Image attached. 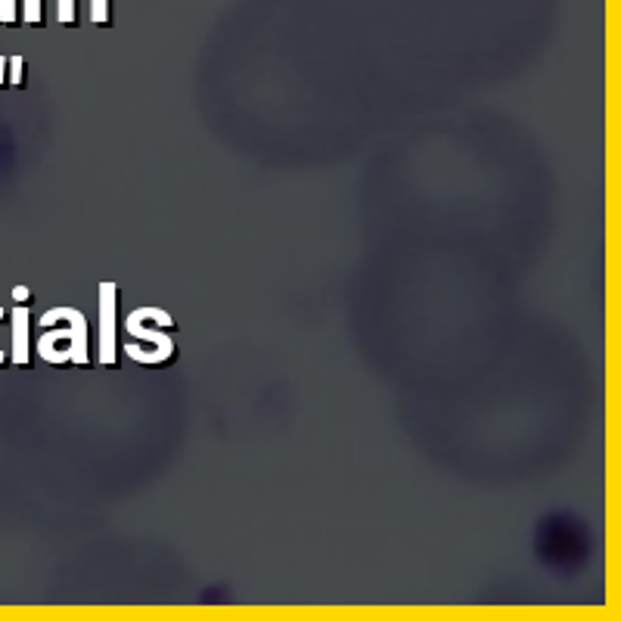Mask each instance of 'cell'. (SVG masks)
<instances>
[{
	"mask_svg": "<svg viewBox=\"0 0 621 621\" xmlns=\"http://www.w3.org/2000/svg\"><path fill=\"white\" fill-rule=\"evenodd\" d=\"M100 367L118 370V283H100Z\"/></svg>",
	"mask_w": 621,
	"mask_h": 621,
	"instance_id": "cell-1",
	"label": "cell"
},
{
	"mask_svg": "<svg viewBox=\"0 0 621 621\" xmlns=\"http://www.w3.org/2000/svg\"><path fill=\"white\" fill-rule=\"evenodd\" d=\"M125 330L137 339V342H150L153 351H156V358H159V367H168L177 361V345L174 339L168 336V330H150V327H143V320H137L134 314H128L125 320Z\"/></svg>",
	"mask_w": 621,
	"mask_h": 621,
	"instance_id": "cell-2",
	"label": "cell"
},
{
	"mask_svg": "<svg viewBox=\"0 0 621 621\" xmlns=\"http://www.w3.org/2000/svg\"><path fill=\"white\" fill-rule=\"evenodd\" d=\"M28 327H32V317H28L25 305H16L13 311V354L10 361L22 370H32V348H28Z\"/></svg>",
	"mask_w": 621,
	"mask_h": 621,
	"instance_id": "cell-3",
	"label": "cell"
},
{
	"mask_svg": "<svg viewBox=\"0 0 621 621\" xmlns=\"http://www.w3.org/2000/svg\"><path fill=\"white\" fill-rule=\"evenodd\" d=\"M134 314H137L140 320H150V323H156L159 330H177L174 317H171L165 308H153V305H146V308H137Z\"/></svg>",
	"mask_w": 621,
	"mask_h": 621,
	"instance_id": "cell-4",
	"label": "cell"
},
{
	"mask_svg": "<svg viewBox=\"0 0 621 621\" xmlns=\"http://www.w3.org/2000/svg\"><path fill=\"white\" fill-rule=\"evenodd\" d=\"M19 13L25 25H44V7L41 0H19Z\"/></svg>",
	"mask_w": 621,
	"mask_h": 621,
	"instance_id": "cell-5",
	"label": "cell"
},
{
	"mask_svg": "<svg viewBox=\"0 0 621 621\" xmlns=\"http://www.w3.org/2000/svg\"><path fill=\"white\" fill-rule=\"evenodd\" d=\"M22 13H19V0H0V25H19Z\"/></svg>",
	"mask_w": 621,
	"mask_h": 621,
	"instance_id": "cell-6",
	"label": "cell"
},
{
	"mask_svg": "<svg viewBox=\"0 0 621 621\" xmlns=\"http://www.w3.org/2000/svg\"><path fill=\"white\" fill-rule=\"evenodd\" d=\"M7 84L13 87V91H22L25 87V59L22 56H10V78Z\"/></svg>",
	"mask_w": 621,
	"mask_h": 621,
	"instance_id": "cell-7",
	"label": "cell"
},
{
	"mask_svg": "<svg viewBox=\"0 0 621 621\" xmlns=\"http://www.w3.org/2000/svg\"><path fill=\"white\" fill-rule=\"evenodd\" d=\"M56 19L59 25H78V13H75V0H59V10H56Z\"/></svg>",
	"mask_w": 621,
	"mask_h": 621,
	"instance_id": "cell-8",
	"label": "cell"
},
{
	"mask_svg": "<svg viewBox=\"0 0 621 621\" xmlns=\"http://www.w3.org/2000/svg\"><path fill=\"white\" fill-rule=\"evenodd\" d=\"M13 302H16V305H25V308H32V302H35V299H32V289H28V286H16V289H13Z\"/></svg>",
	"mask_w": 621,
	"mask_h": 621,
	"instance_id": "cell-9",
	"label": "cell"
},
{
	"mask_svg": "<svg viewBox=\"0 0 621 621\" xmlns=\"http://www.w3.org/2000/svg\"><path fill=\"white\" fill-rule=\"evenodd\" d=\"M10 78V56H0V87H7Z\"/></svg>",
	"mask_w": 621,
	"mask_h": 621,
	"instance_id": "cell-10",
	"label": "cell"
},
{
	"mask_svg": "<svg viewBox=\"0 0 621 621\" xmlns=\"http://www.w3.org/2000/svg\"><path fill=\"white\" fill-rule=\"evenodd\" d=\"M4 317H7V311H4V308H0V320H4ZM4 364H7V351H4V348H0V367H4Z\"/></svg>",
	"mask_w": 621,
	"mask_h": 621,
	"instance_id": "cell-11",
	"label": "cell"
}]
</instances>
